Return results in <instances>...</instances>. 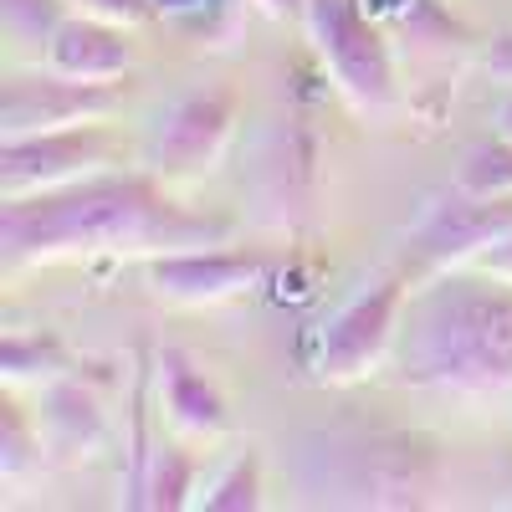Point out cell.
Returning <instances> with one entry per match:
<instances>
[{"label": "cell", "instance_id": "6da1fadb", "mask_svg": "<svg viewBox=\"0 0 512 512\" xmlns=\"http://www.w3.org/2000/svg\"><path fill=\"white\" fill-rule=\"evenodd\" d=\"M236 241V221L185 205L154 169H98V175L6 200L0 210V267L6 277L52 262L149 256Z\"/></svg>", "mask_w": 512, "mask_h": 512}, {"label": "cell", "instance_id": "7a4b0ae2", "mask_svg": "<svg viewBox=\"0 0 512 512\" xmlns=\"http://www.w3.org/2000/svg\"><path fill=\"white\" fill-rule=\"evenodd\" d=\"M390 369L410 390L456 400L512 390V277L451 267L415 282Z\"/></svg>", "mask_w": 512, "mask_h": 512}, {"label": "cell", "instance_id": "3957f363", "mask_svg": "<svg viewBox=\"0 0 512 512\" xmlns=\"http://www.w3.org/2000/svg\"><path fill=\"white\" fill-rule=\"evenodd\" d=\"M297 492L313 507L420 512L446 492V456L425 431L338 420L297 441Z\"/></svg>", "mask_w": 512, "mask_h": 512}, {"label": "cell", "instance_id": "277c9868", "mask_svg": "<svg viewBox=\"0 0 512 512\" xmlns=\"http://www.w3.org/2000/svg\"><path fill=\"white\" fill-rule=\"evenodd\" d=\"M308 41L354 113L364 118H390L400 108V67L395 47L364 11L359 0H308Z\"/></svg>", "mask_w": 512, "mask_h": 512}, {"label": "cell", "instance_id": "5b68a950", "mask_svg": "<svg viewBox=\"0 0 512 512\" xmlns=\"http://www.w3.org/2000/svg\"><path fill=\"white\" fill-rule=\"evenodd\" d=\"M410 292H415V282L400 262L364 277L349 303L328 318V328L318 338V354H313V379L318 384H359L374 369L390 364L395 344H400Z\"/></svg>", "mask_w": 512, "mask_h": 512}, {"label": "cell", "instance_id": "8992f818", "mask_svg": "<svg viewBox=\"0 0 512 512\" xmlns=\"http://www.w3.org/2000/svg\"><path fill=\"white\" fill-rule=\"evenodd\" d=\"M507 236H512V195H472V190L451 185L446 195L425 205V216L400 241L395 262L410 272V282H425L436 272L482 262Z\"/></svg>", "mask_w": 512, "mask_h": 512}, {"label": "cell", "instance_id": "52a82bcc", "mask_svg": "<svg viewBox=\"0 0 512 512\" xmlns=\"http://www.w3.org/2000/svg\"><path fill=\"white\" fill-rule=\"evenodd\" d=\"M241 123V98L231 88H190L169 108H159L149 139H144V169H154L169 185H190L216 175Z\"/></svg>", "mask_w": 512, "mask_h": 512}, {"label": "cell", "instance_id": "ba28073f", "mask_svg": "<svg viewBox=\"0 0 512 512\" xmlns=\"http://www.w3.org/2000/svg\"><path fill=\"white\" fill-rule=\"evenodd\" d=\"M118 139L103 123L47 128L26 139H0V200H21L41 190H62L118 164Z\"/></svg>", "mask_w": 512, "mask_h": 512}, {"label": "cell", "instance_id": "9c48e42d", "mask_svg": "<svg viewBox=\"0 0 512 512\" xmlns=\"http://www.w3.org/2000/svg\"><path fill=\"white\" fill-rule=\"evenodd\" d=\"M272 277V251L262 246H236V241H216V246H185V251H164L144 262V282L154 297L180 308H210V303H231L246 297Z\"/></svg>", "mask_w": 512, "mask_h": 512}, {"label": "cell", "instance_id": "30bf717a", "mask_svg": "<svg viewBox=\"0 0 512 512\" xmlns=\"http://www.w3.org/2000/svg\"><path fill=\"white\" fill-rule=\"evenodd\" d=\"M118 103H123L118 82H82L52 67L11 72L6 88H0V139H26L72 123H103Z\"/></svg>", "mask_w": 512, "mask_h": 512}, {"label": "cell", "instance_id": "8fae6325", "mask_svg": "<svg viewBox=\"0 0 512 512\" xmlns=\"http://www.w3.org/2000/svg\"><path fill=\"white\" fill-rule=\"evenodd\" d=\"M154 405L169 420V431L185 441H216L231 431V405L221 395V384L185 349L154 354Z\"/></svg>", "mask_w": 512, "mask_h": 512}, {"label": "cell", "instance_id": "7c38bea8", "mask_svg": "<svg viewBox=\"0 0 512 512\" xmlns=\"http://www.w3.org/2000/svg\"><path fill=\"white\" fill-rule=\"evenodd\" d=\"M41 441L62 461H88L108 441V405L98 395V384L82 374V364L52 384H41Z\"/></svg>", "mask_w": 512, "mask_h": 512}, {"label": "cell", "instance_id": "4fadbf2b", "mask_svg": "<svg viewBox=\"0 0 512 512\" xmlns=\"http://www.w3.org/2000/svg\"><path fill=\"white\" fill-rule=\"evenodd\" d=\"M41 67H52L62 77H82V82H118L134 67V41L128 26L88 16V11H67V21L52 31Z\"/></svg>", "mask_w": 512, "mask_h": 512}, {"label": "cell", "instance_id": "5bb4252c", "mask_svg": "<svg viewBox=\"0 0 512 512\" xmlns=\"http://www.w3.org/2000/svg\"><path fill=\"white\" fill-rule=\"evenodd\" d=\"M72 369H77V359L52 328H11L0 338V379L11 390H21V384H52Z\"/></svg>", "mask_w": 512, "mask_h": 512}, {"label": "cell", "instance_id": "9a60e30c", "mask_svg": "<svg viewBox=\"0 0 512 512\" xmlns=\"http://www.w3.org/2000/svg\"><path fill=\"white\" fill-rule=\"evenodd\" d=\"M180 441H185V436H180ZM180 441H154L139 507H149V512H180V507H195V492H200V461H195V451H185Z\"/></svg>", "mask_w": 512, "mask_h": 512}, {"label": "cell", "instance_id": "2e32d148", "mask_svg": "<svg viewBox=\"0 0 512 512\" xmlns=\"http://www.w3.org/2000/svg\"><path fill=\"white\" fill-rule=\"evenodd\" d=\"M195 507H210V512H256L262 507V451L256 446L236 451L221 472L205 482Z\"/></svg>", "mask_w": 512, "mask_h": 512}, {"label": "cell", "instance_id": "e0dca14e", "mask_svg": "<svg viewBox=\"0 0 512 512\" xmlns=\"http://www.w3.org/2000/svg\"><path fill=\"white\" fill-rule=\"evenodd\" d=\"M47 441H41V420L16 400V390L0 400V482H21L41 461Z\"/></svg>", "mask_w": 512, "mask_h": 512}, {"label": "cell", "instance_id": "ac0fdd59", "mask_svg": "<svg viewBox=\"0 0 512 512\" xmlns=\"http://www.w3.org/2000/svg\"><path fill=\"white\" fill-rule=\"evenodd\" d=\"M67 6L72 0H0V31H6V41L16 52L41 62L52 31L67 21Z\"/></svg>", "mask_w": 512, "mask_h": 512}, {"label": "cell", "instance_id": "d6986e66", "mask_svg": "<svg viewBox=\"0 0 512 512\" xmlns=\"http://www.w3.org/2000/svg\"><path fill=\"white\" fill-rule=\"evenodd\" d=\"M456 185L472 190V195H512V139L497 134V139L477 144L472 154H466Z\"/></svg>", "mask_w": 512, "mask_h": 512}, {"label": "cell", "instance_id": "ffe728a7", "mask_svg": "<svg viewBox=\"0 0 512 512\" xmlns=\"http://www.w3.org/2000/svg\"><path fill=\"white\" fill-rule=\"evenodd\" d=\"M72 11H88V16H103V21H118L134 31L154 16V0H72Z\"/></svg>", "mask_w": 512, "mask_h": 512}, {"label": "cell", "instance_id": "44dd1931", "mask_svg": "<svg viewBox=\"0 0 512 512\" xmlns=\"http://www.w3.org/2000/svg\"><path fill=\"white\" fill-rule=\"evenodd\" d=\"M487 72L497 77V82H507L512 88V31H502V36H492V47H487Z\"/></svg>", "mask_w": 512, "mask_h": 512}, {"label": "cell", "instance_id": "7402d4cb", "mask_svg": "<svg viewBox=\"0 0 512 512\" xmlns=\"http://www.w3.org/2000/svg\"><path fill=\"white\" fill-rule=\"evenodd\" d=\"M251 6L272 21H303L308 16V0H251Z\"/></svg>", "mask_w": 512, "mask_h": 512}, {"label": "cell", "instance_id": "603a6c76", "mask_svg": "<svg viewBox=\"0 0 512 512\" xmlns=\"http://www.w3.org/2000/svg\"><path fill=\"white\" fill-rule=\"evenodd\" d=\"M497 134L512 139V88H507V98H502V108H497Z\"/></svg>", "mask_w": 512, "mask_h": 512}]
</instances>
